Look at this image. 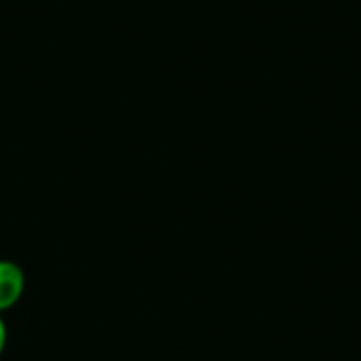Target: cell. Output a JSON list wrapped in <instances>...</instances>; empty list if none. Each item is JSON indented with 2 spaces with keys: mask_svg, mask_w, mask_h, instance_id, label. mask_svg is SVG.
I'll return each instance as SVG.
<instances>
[{
  "mask_svg": "<svg viewBox=\"0 0 361 361\" xmlns=\"http://www.w3.org/2000/svg\"><path fill=\"white\" fill-rule=\"evenodd\" d=\"M25 290L23 271L8 260H0V313L15 307Z\"/></svg>",
  "mask_w": 361,
  "mask_h": 361,
  "instance_id": "obj_1",
  "label": "cell"
},
{
  "mask_svg": "<svg viewBox=\"0 0 361 361\" xmlns=\"http://www.w3.org/2000/svg\"><path fill=\"white\" fill-rule=\"evenodd\" d=\"M4 347H6V326H4V322L0 317V355L4 351Z\"/></svg>",
  "mask_w": 361,
  "mask_h": 361,
  "instance_id": "obj_2",
  "label": "cell"
}]
</instances>
